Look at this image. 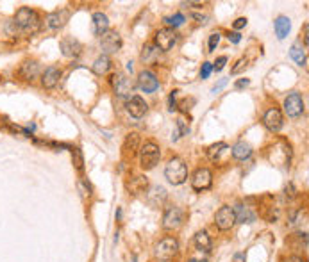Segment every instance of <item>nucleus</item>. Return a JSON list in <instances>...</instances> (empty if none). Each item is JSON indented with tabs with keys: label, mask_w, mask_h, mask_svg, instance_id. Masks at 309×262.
I'll return each instance as SVG.
<instances>
[{
	"label": "nucleus",
	"mask_w": 309,
	"mask_h": 262,
	"mask_svg": "<svg viewBox=\"0 0 309 262\" xmlns=\"http://www.w3.org/2000/svg\"><path fill=\"white\" fill-rule=\"evenodd\" d=\"M15 25L23 34H36L42 27V18L34 9L30 8H20L15 15Z\"/></svg>",
	"instance_id": "obj_1"
},
{
	"label": "nucleus",
	"mask_w": 309,
	"mask_h": 262,
	"mask_svg": "<svg viewBox=\"0 0 309 262\" xmlns=\"http://www.w3.org/2000/svg\"><path fill=\"white\" fill-rule=\"evenodd\" d=\"M165 177L168 179V182L174 184V186L184 184L186 179H188V168H186L184 161L179 159V157L170 159L165 168Z\"/></svg>",
	"instance_id": "obj_2"
},
{
	"label": "nucleus",
	"mask_w": 309,
	"mask_h": 262,
	"mask_svg": "<svg viewBox=\"0 0 309 262\" xmlns=\"http://www.w3.org/2000/svg\"><path fill=\"white\" fill-rule=\"evenodd\" d=\"M179 251V243L175 237H165L163 241H159L154 248V257L159 262H170L172 258L177 255Z\"/></svg>",
	"instance_id": "obj_3"
},
{
	"label": "nucleus",
	"mask_w": 309,
	"mask_h": 262,
	"mask_svg": "<svg viewBox=\"0 0 309 262\" xmlns=\"http://www.w3.org/2000/svg\"><path fill=\"white\" fill-rule=\"evenodd\" d=\"M161 159V150L158 144L154 143H145L140 148V163L143 170H152L156 168V164Z\"/></svg>",
	"instance_id": "obj_4"
},
{
	"label": "nucleus",
	"mask_w": 309,
	"mask_h": 262,
	"mask_svg": "<svg viewBox=\"0 0 309 262\" xmlns=\"http://www.w3.org/2000/svg\"><path fill=\"white\" fill-rule=\"evenodd\" d=\"M111 86H113L114 93H117L118 96H129L132 91H134V86L136 84L132 82V79H129L125 73H114L113 77H111Z\"/></svg>",
	"instance_id": "obj_5"
},
{
	"label": "nucleus",
	"mask_w": 309,
	"mask_h": 262,
	"mask_svg": "<svg viewBox=\"0 0 309 262\" xmlns=\"http://www.w3.org/2000/svg\"><path fill=\"white\" fill-rule=\"evenodd\" d=\"M182 221H184V213L179 207H168L163 214V228L165 230H177L181 228Z\"/></svg>",
	"instance_id": "obj_6"
},
{
	"label": "nucleus",
	"mask_w": 309,
	"mask_h": 262,
	"mask_svg": "<svg viewBox=\"0 0 309 262\" xmlns=\"http://www.w3.org/2000/svg\"><path fill=\"white\" fill-rule=\"evenodd\" d=\"M177 43V32L170 27H165V29H159L156 32V46H158L161 52H166V50L174 48V45Z\"/></svg>",
	"instance_id": "obj_7"
},
{
	"label": "nucleus",
	"mask_w": 309,
	"mask_h": 262,
	"mask_svg": "<svg viewBox=\"0 0 309 262\" xmlns=\"http://www.w3.org/2000/svg\"><path fill=\"white\" fill-rule=\"evenodd\" d=\"M100 46L106 56L109 54H117L122 48V38L117 31H107L106 34L100 36Z\"/></svg>",
	"instance_id": "obj_8"
},
{
	"label": "nucleus",
	"mask_w": 309,
	"mask_h": 262,
	"mask_svg": "<svg viewBox=\"0 0 309 262\" xmlns=\"http://www.w3.org/2000/svg\"><path fill=\"white\" fill-rule=\"evenodd\" d=\"M284 113L290 118H298L304 113V100L298 93H290L284 100Z\"/></svg>",
	"instance_id": "obj_9"
},
{
	"label": "nucleus",
	"mask_w": 309,
	"mask_h": 262,
	"mask_svg": "<svg viewBox=\"0 0 309 262\" xmlns=\"http://www.w3.org/2000/svg\"><path fill=\"white\" fill-rule=\"evenodd\" d=\"M236 223V216H234V209L230 205H223L222 209L216 213L215 225L220 230H230Z\"/></svg>",
	"instance_id": "obj_10"
},
{
	"label": "nucleus",
	"mask_w": 309,
	"mask_h": 262,
	"mask_svg": "<svg viewBox=\"0 0 309 262\" xmlns=\"http://www.w3.org/2000/svg\"><path fill=\"white\" fill-rule=\"evenodd\" d=\"M213 184V175L208 168H199V170L193 173L191 179V187L195 191H206L209 189Z\"/></svg>",
	"instance_id": "obj_11"
},
{
	"label": "nucleus",
	"mask_w": 309,
	"mask_h": 262,
	"mask_svg": "<svg viewBox=\"0 0 309 262\" xmlns=\"http://www.w3.org/2000/svg\"><path fill=\"white\" fill-rule=\"evenodd\" d=\"M283 114H281L279 109H268L263 116V125L266 127L270 132H279L283 129Z\"/></svg>",
	"instance_id": "obj_12"
},
{
	"label": "nucleus",
	"mask_w": 309,
	"mask_h": 262,
	"mask_svg": "<svg viewBox=\"0 0 309 262\" xmlns=\"http://www.w3.org/2000/svg\"><path fill=\"white\" fill-rule=\"evenodd\" d=\"M138 86H140L141 91L154 93L156 89L159 87V80H158V77H156L152 72H147V70H143V72L138 75Z\"/></svg>",
	"instance_id": "obj_13"
},
{
	"label": "nucleus",
	"mask_w": 309,
	"mask_h": 262,
	"mask_svg": "<svg viewBox=\"0 0 309 262\" xmlns=\"http://www.w3.org/2000/svg\"><path fill=\"white\" fill-rule=\"evenodd\" d=\"M81 50H83V45L79 43V39L72 38V36L61 39V52L64 57H79Z\"/></svg>",
	"instance_id": "obj_14"
},
{
	"label": "nucleus",
	"mask_w": 309,
	"mask_h": 262,
	"mask_svg": "<svg viewBox=\"0 0 309 262\" xmlns=\"http://www.w3.org/2000/svg\"><path fill=\"white\" fill-rule=\"evenodd\" d=\"M68 18H70V13L66 9H59V11H54L50 15H47V25L52 31H57V29H63L66 25Z\"/></svg>",
	"instance_id": "obj_15"
},
{
	"label": "nucleus",
	"mask_w": 309,
	"mask_h": 262,
	"mask_svg": "<svg viewBox=\"0 0 309 262\" xmlns=\"http://www.w3.org/2000/svg\"><path fill=\"white\" fill-rule=\"evenodd\" d=\"M127 111L131 116H134V118H141V116H145V113L148 111V106L141 96H131V98L127 100Z\"/></svg>",
	"instance_id": "obj_16"
},
{
	"label": "nucleus",
	"mask_w": 309,
	"mask_h": 262,
	"mask_svg": "<svg viewBox=\"0 0 309 262\" xmlns=\"http://www.w3.org/2000/svg\"><path fill=\"white\" fill-rule=\"evenodd\" d=\"M229 155H230V148L225 143H216L208 150V157L213 163H225Z\"/></svg>",
	"instance_id": "obj_17"
},
{
	"label": "nucleus",
	"mask_w": 309,
	"mask_h": 262,
	"mask_svg": "<svg viewBox=\"0 0 309 262\" xmlns=\"http://www.w3.org/2000/svg\"><path fill=\"white\" fill-rule=\"evenodd\" d=\"M61 79V70L56 68V66H50L45 72L42 73V86L47 87V89H54L57 86Z\"/></svg>",
	"instance_id": "obj_18"
},
{
	"label": "nucleus",
	"mask_w": 309,
	"mask_h": 262,
	"mask_svg": "<svg viewBox=\"0 0 309 262\" xmlns=\"http://www.w3.org/2000/svg\"><path fill=\"white\" fill-rule=\"evenodd\" d=\"M233 209H234L236 221H240V223H252V221L256 220V213H254L249 205H245V203H238V205L233 207Z\"/></svg>",
	"instance_id": "obj_19"
},
{
	"label": "nucleus",
	"mask_w": 309,
	"mask_h": 262,
	"mask_svg": "<svg viewBox=\"0 0 309 262\" xmlns=\"http://www.w3.org/2000/svg\"><path fill=\"white\" fill-rule=\"evenodd\" d=\"M147 200H148V203H150L152 207L163 205V203H165V200H166V189L163 186L150 187V189H148V193H147Z\"/></svg>",
	"instance_id": "obj_20"
},
{
	"label": "nucleus",
	"mask_w": 309,
	"mask_h": 262,
	"mask_svg": "<svg viewBox=\"0 0 309 262\" xmlns=\"http://www.w3.org/2000/svg\"><path fill=\"white\" fill-rule=\"evenodd\" d=\"M40 75V63L38 61H25L20 66V77L32 82L36 77Z\"/></svg>",
	"instance_id": "obj_21"
},
{
	"label": "nucleus",
	"mask_w": 309,
	"mask_h": 262,
	"mask_svg": "<svg viewBox=\"0 0 309 262\" xmlns=\"http://www.w3.org/2000/svg\"><path fill=\"white\" fill-rule=\"evenodd\" d=\"M230 153H233L234 159L245 161V159H249V157L252 155V146H250L249 143H245V141H238L233 148H230Z\"/></svg>",
	"instance_id": "obj_22"
},
{
	"label": "nucleus",
	"mask_w": 309,
	"mask_h": 262,
	"mask_svg": "<svg viewBox=\"0 0 309 262\" xmlns=\"http://www.w3.org/2000/svg\"><path fill=\"white\" fill-rule=\"evenodd\" d=\"M109 31V20L104 13H95L93 15V32L95 36H102Z\"/></svg>",
	"instance_id": "obj_23"
},
{
	"label": "nucleus",
	"mask_w": 309,
	"mask_h": 262,
	"mask_svg": "<svg viewBox=\"0 0 309 262\" xmlns=\"http://www.w3.org/2000/svg\"><path fill=\"white\" fill-rule=\"evenodd\" d=\"M159 52H161V50H159L156 45H147L143 48V52H141V61H143L145 65H154V63L158 61Z\"/></svg>",
	"instance_id": "obj_24"
},
{
	"label": "nucleus",
	"mask_w": 309,
	"mask_h": 262,
	"mask_svg": "<svg viewBox=\"0 0 309 262\" xmlns=\"http://www.w3.org/2000/svg\"><path fill=\"white\" fill-rule=\"evenodd\" d=\"M291 29V22L290 18H286V16H279V18L276 20V34L279 39H284L288 36V32H290Z\"/></svg>",
	"instance_id": "obj_25"
},
{
	"label": "nucleus",
	"mask_w": 309,
	"mask_h": 262,
	"mask_svg": "<svg viewBox=\"0 0 309 262\" xmlns=\"http://www.w3.org/2000/svg\"><path fill=\"white\" fill-rule=\"evenodd\" d=\"M193 243L199 250H204V251H209L211 250V237L208 236V232H197L195 237H193Z\"/></svg>",
	"instance_id": "obj_26"
},
{
	"label": "nucleus",
	"mask_w": 309,
	"mask_h": 262,
	"mask_svg": "<svg viewBox=\"0 0 309 262\" xmlns=\"http://www.w3.org/2000/svg\"><path fill=\"white\" fill-rule=\"evenodd\" d=\"M111 68V59L107 56L97 57V61L93 63V73L95 75H106Z\"/></svg>",
	"instance_id": "obj_27"
},
{
	"label": "nucleus",
	"mask_w": 309,
	"mask_h": 262,
	"mask_svg": "<svg viewBox=\"0 0 309 262\" xmlns=\"http://www.w3.org/2000/svg\"><path fill=\"white\" fill-rule=\"evenodd\" d=\"M147 186H148L147 177H134V179H131L129 189H131L132 194H138V193H141V191H145V187Z\"/></svg>",
	"instance_id": "obj_28"
},
{
	"label": "nucleus",
	"mask_w": 309,
	"mask_h": 262,
	"mask_svg": "<svg viewBox=\"0 0 309 262\" xmlns=\"http://www.w3.org/2000/svg\"><path fill=\"white\" fill-rule=\"evenodd\" d=\"M290 56H291V59H295V63H297V65H300V66H305V63H307V57H305L304 48H300V45H298V43L291 46Z\"/></svg>",
	"instance_id": "obj_29"
},
{
	"label": "nucleus",
	"mask_w": 309,
	"mask_h": 262,
	"mask_svg": "<svg viewBox=\"0 0 309 262\" xmlns=\"http://www.w3.org/2000/svg\"><path fill=\"white\" fill-rule=\"evenodd\" d=\"M165 22L168 23V25H172V27H181L182 23H184V16L182 15H174V16H168V18H165Z\"/></svg>",
	"instance_id": "obj_30"
},
{
	"label": "nucleus",
	"mask_w": 309,
	"mask_h": 262,
	"mask_svg": "<svg viewBox=\"0 0 309 262\" xmlns=\"http://www.w3.org/2000/svg\"><path fill=\"white\" fill-rule=\"evenodd\" d=\"M72 155H73V164L77 166V170L83 171L84 161H83V155H81V150H79V148H73V150H72Z\"/></svg>",
	"instance_id": "obj_31"
},
{
	"label": "nucleus",
	"mask_w": 309,
	"mask_h": 262,
	"mask_svg": "<svg viewBox=\"0 0 309 262\" xmlns=\"http://www.w3.org/2000/svg\"><path fill=\"white\" fill-rule=\"evenodd\" d=\"M211 72H213L211 63H204L202 68H200V77H202V79H208V77L211 75Z\"/></svg>",
	"instance_id": "obj_32"
},
{
	"label": "nucleus",
	"mask_w": 309,
	"mask_h": 262,
	"mask_svg": "<svg viewBox=\"0 0 309 262\" xmlns=\"http://www.w3.org/2000/svg\"><path fill=\"white\" fill-rule=\"evenodd\" d=\"M247 63H249V61H247L245 57H242V59H240V61L236 63V66H234V68L230 70V73H233V75H236V73H240L243 68H247Z\"/></svg>",
	"instance_id": "obj_33"
},
{
	"label": "nucleus",
	"mask_w": 309,
	"mask_h": 262,
	"mask_svg": "<svg viewBox=\"0 0 309 262\" xmlns=\"http://www.w3.org/2000/svg\"><path fill=\"white\" fill-rule=\"evenodd\" d=\"M218 43H220V34H218V32H215V34L209 36V52H213V50L218 46Z\"/></svg>",
	"instance_id": "obj_34"
},
{
	"label": "nucleus",
	"mask_w": 309,
	"mask_h": 262,
	"mask_svg": "<svg viewBox=\"0 0 309 262\" xmlns=\"http://www.w3.org/2000/svg\"><path fill=\"white\" fill-rule=\"evenodd\" d=\"M177 127H179V136H184V134L189 132V129L186 127V123H184V120H182V118L177 120ZM179 136H177V137H179Z\"/></svg>",
	"instance_id": "obj_35"
},
{
	"label": "nucleus",
	"mask_w": 309,
	"mask_h": 262,
	"mask_svg": "<svg viewBox=\"0 0 309 262\" xmlns=\"http://www.w3.org/2000/svg\"><path fill=\"white\" fill-rule=\"evenodd\" d=\"M225 63H227V57H225V56L218 57V59H216V63H215V66H213V68H215L216 72H222V70H223V66H225Z\"/></svg>",
	"instance_id": "obj_36"
},
{
	"label": "nucleus",
	"mask_w": 309,
	"mask_h": 262,
	"mask_svg": "<svg viewBox=\"0 0 309 262\" xmlns=\"http://www.w3.org/2000/svg\"><path fill=\"white\" fill-rule=\"evenodd\" d=\"M193 103H195V100H193V98H189V100H182V102H181V111H182V113H188V111H189V106H193Z\"/></svg>",
	"instance_id": "obj_37"
},
{
	"label": "nucleus",
	"mask_w": 309,
	"mask_h": 262,
	"mask_svg": "<svg viewBox=\"0 0 309 262\" xmlns=\"http://www.w3.org/2000/svg\"><path fill=\"white\" fill-rule=\"evenodd\" d=\"M179 91H172V95H170V111H175L177 109V103H175V95H177Z\"/></svg>",
	"instance_id": "obj_38"
},
{
	"label": "nucleus",
	"mask_w": 309,
	"mask_h": 262,
	"mask_svg": "<svg viewBox=\"0 0 309 262\" xmlns=\"http://www.w3.org/2000/svg\"><path fill=\"white\" fill-rule=\"evenodd\" d=\"M229 41L240 43V41H242V34H240V32H230V34H229Z\"/></svg>",
	"instance_id": "obj_39"
},
{
	"label": "nucleus",
	"mask_w": 309,
	"mask_h": 262,
	"mask_svg": "<svg viewBox=\"0 0 309 262\" xmlns=\"http://www.w3.org/2000/svg\"><path fill=\"white\" fill-rule=\"evenodd\" d=\"M245 25H247V18H238L234 22V29H243Z\"/></svg>",
	"instance_id": "obj_40"
},
{
	"label": "nucleus",
	"mask_w": 309,
	"mask_h": 262,
	"mask_svg": "<svg viewBox=\"0 0 309 262\" xmlns=\"http://www.w3.org/2000/svg\"><path fill=\"white\" fill-rule=\"evenodd\" d=\"M249 82H250L249 79H242V80H238V82H236V87H238V89H242V87H247V86H249Z\"/></svg>",
	"instance_id": "obj_41"
},
{
	"label": "nucleus",
	"mask_w": 309,
	"mask_h": 262,
	"mask_svg": "<svg viewBox=\"0 0 309 262\" xmlns=\"http://www.w3.org/2000/svg\"><path fill=\"white\" fill-rule=\"evenodd\" d=\"M225 84H227V80H225V79H223V80H222V82H220V84H218V86H215V87H213V93H215V95H216V93H218V91H220V89H222V87H223V86H225Z\"/></svg>",
	"instance_id": "obj_42"
},
{
	"label": "nucleus",
	"mask_w": 309,
	"mask_h": 262,
	"mask_svg": "<svg viewBox=\"0 0 309 262\" xmlns=\"http://www.w3.org/2000/svg\"><path fill=\"white\" fill-rule=\"evenodd\" d=\"M307 32H309V25L305 23L304 25V45L307 46Z\"/></svg>",
	"instance_id": "obj_43"
},
{
	"label": "nucleus",
	"mask_w": 309,
	"mask_h": 262,
	"mask_svg": "<svg viewBox=\"0 0 309 262\" xmlns=\"http://www.w3.org/2000/svg\"><path fill=\"white\" fill-rule=\"evenodd\" d=\"M234 262H245V255H243V253H238L236 257H234Z\"/></svg>",
	"instance_id": "obj_44"
},
{
	"label": "nucleus",
	"mask_w": 309,
	"mask_h": 262,
	"mask_svg": "<svg viewBox=\"0 0 309 262\" xmlns=\"http://www.w3.org/2000/svg\"><path fill=\"white\" fill-rule=\"evenodd\" d=\"M286 262H305V260H302L300 257H295V255H293V257H288Z\"/></svg>",
	"instance_id": "obj_45"
},
{
	"label": "nucleus",
	"mask_w": 309,
	"mask_h": 262,
	"mask_svg": "<svg viewBox=\"0 0 309 262\" xmlns=\"http://www.w3.org/2000/svg\"><path fill=\"white\" fill-rule=\"evenodd\" d=\"M188 262H208L206 258H189Z\"/></svg>",
	"instance_id": "obj_46"
}]
</instances>
